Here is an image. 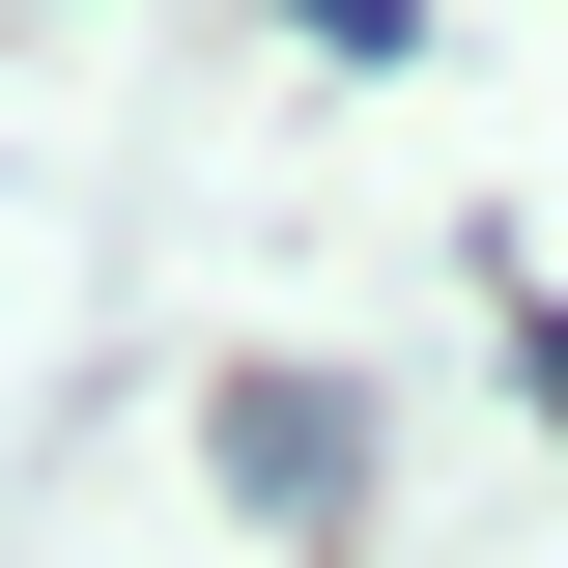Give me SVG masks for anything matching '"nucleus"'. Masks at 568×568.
Segmentation results:
<instances>
[{"mask_svg": "<svg viewBox=\"0 0 568 568\" xmlns=\"http://www.w3.org/2000/svg\"><path fill=\"white\" fill-rule=\"evenodd\" d=\"M227 484H256V511H369V398L256 369V398H227Z\"/></svg>", "mask_w": 568, "mask_h": 568, "instance_id": "obj_1", "label": "nucleus"}, {"mask_svg": "<svg viewBox=\"0 0 568 568\" xmlns=\"http://www.w3.org/2000/svg\"><path fill=\"white\" fill-rule=\"evenodd\" d=\"M511 369H540V426H568V313H540V284H511Z\"/></svg>", "mask_w": 568, "mask_h": 568, "instance_id": "obj_2", "label": "nucleus"}, {"mask_svg": "<svg viewBox=\"0 0 568 568\" xmlns=\"http://www.w3.org/2000/svg\"><path fill=\"white\" fill-rule=\"evenodd\" d=\"M284 29H342V58H398V0H284Z\"/></svg>", "mask_w": 568, "mask_h": 568, "instance_id": "obj_3", "label": "nucleus"}]
</instances>
